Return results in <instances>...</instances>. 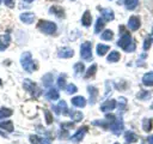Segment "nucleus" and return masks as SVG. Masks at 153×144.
Segmentation results:
<instances>
[{
    "label": "nucleus",
    "mask_w": 153,
    "mask_h": 144,
    "mask_svg": "<svg viewBox=\"0 0 153 144\" xmlns=\"http://www.w3.org/2000/svg\"><path fill=\"white\" fill-rule=\"evenodd\" d=\"M0 4H1V0H0Z\"/></svg>",
    "instance_id": "3c124183"
},
{
    "label": "nucleus",
    "mask_w": 153,
    "mask_h": 144,
    "mask_svg": "<svg viewBox=\"0 0 153 144\" xmlns=\"http://www.w3.org/2000/svg\"><path fill=\"white\" fill-rule=\"evenodd\" d=\"M20 64L23 66V68L26 72H33L37 70V64L32 60V55L29 52H25L22 54L20 56Z\"/></svg>",
    "instance_id": "f03ea898"
},
{
    "label": "nucleus",
    "mask_w": 153,
    "mask_h": 144,
    "mask_svg": "<svg viewBox=\"0 0 153 144\" xmlns=\"http://www.w3.org/2000/svg\"><path fill=\"white\" fill-rule=\"evenodd\" d=\"M37 29L45 35H53L56 31V24L54 22H50V20L41 19L37 24Z\"/></svg>",
    "instance_id": "7ed1b4c3"
},
{
    "label": "nucleus",
    "mask_w": 153,
    "mask_h": 144,
    "mask_svg": "<svg viewBox=\"0 0 153 144\" xmlns=\"http://www.w3.org/2000/svg\"><path fill=\"white\" fill-rule=\"evenodd\" d=\"M67 88H66V91L68 92V94H74L75 91H76V86L74 85V84H69V85H66Z\"/></svg>",
    "instance_id": "58836bf2"
},
{
    "label": "nucleus",
    "mask_w": 153,
    "mask_h": 144,
    "mask_svg": "<svg viewBox=\"0 0 153 144\" xmlns=\"http://www.w3.org/2000/svg\"><path fill=\"white\" fill-rule=\"evenodd\" d=\"M114 144H120V143H114Z\"/></svg>",
    "instance_id": "09e8293b"
},
{
    "label": "nucleus",
    "mask_w": 153,
    "mask_h": 144,
    "mask_svg": "<svg viewBox=\"0 0 153 144\" xmlns=\"http://www.w3.org/2000/svg\"><path fill=\"white\" fill-rule=\"evenodd\" d=\"M120 58H121V55H120V53L118 52H116V50H114V52H111L109 55H108V61L109 62H116V61H118L120 60Z\"/></svg>",
    "instance_id": "b1692460"
},
{
    "label": "nucleus",
    "mask_w": 153,
    "mask_h": 144,
    "mask_svg": "<svg viewBox=\"0 0 153 144\" xmlns=\"http://www.w3.org/2000/svg\"><path fill=\"white\" fill-rule=\"evenodd\" d=\"M153 121H152V119H143V121H142V128H143V131H146V132H149L151 130H152V127H153Z\"/></svg>",
    "instance_id": "393cba45"
},
{
    "label": "nucleus",
    "mask_w": 153,
    "mask_h": 144,
    "mask_svg": "<svg viewBox=\"0 0 153 144\" xmlns=\"http://www.w3.org/2000/svg\"><path fill=\"white\" fill-rule=\"evenodd\" d=\"M93 125L102 126V127H104V128H108V127H109V122L103 121V120H97V121H93Z\"/></svg>",
    "instance_id": "4c0bfd02"
},
{
    "label": "nucleus",
    "mask_w": 153,
    "mask_h": 144,
    "mask_svg": "<svg viewBox=\"0 0 153 144\" xmlns=\"http://www.w3.org/2000/svg\"><path fill=\"white\" fill-rule=\"evenodd\" d=\"M72 103H73L75 107L82 108V107H85V104H86V100H85L82 96H75V97L72 98Z\"/></svg>",
    "instance_id": "dca6fc26"
},
{
    "label": "nucleus",
    "mask_w": 153,
    "mask_h": 144,
    "mask_svg": "<svg viewBox=\"0 0 153 144\" xmlns=\"http://www.w3.org/2000/svg\"><path fill=\"white\" fill-rule=\"evenodd\" d=\"M120 32H121V37L120 40L117 41V46H120L123 50L130 53V52H134L135 48H136V43L134 42V40L131 38L130 34L124 30L123 26H120Z\"/></svg>",
    "instance_id": "f257e3e1"
},
{
    "label": "nucleus",
    "mask_w": 153,
    "mask_h": 144,
    "mask_svg": "<svg viewBox=\"0 0 153 144\" xmlns=\"http://www.w3.org/2000/svg\"><path fill=\"white\" fill-rule=\"evenodd\" d=\"M152 109H153V104H152Z\"/></svg>",
    "instance_id": "8fccbe9b"
},
{
    "label": "nucleus",
    "mask_w": 153,
    "mask_h": 144,
    "mask_svg": "<svg viewBox=\"0 0 153 144\" xmlns=\"http://www.w3.org/2000/svg\"><path fill=\"white\" fill-rule=\"evenodd\" d=\"M87 91H88V94H90V103L93 104V103L96 102V100H97L98 90H97V88H94V86H92V85H88V86H87Z\"/></svg>",
    "instance_id": "ddd939ff"
},
{
    "label": "nucleus",
    "mask_w": 153,
    "mask_h": 144,
    "mask_svg": "<svg viewBox=\"0 0 153 144\" xmlns=\"http://www.w3.org/2000/svg\"><path fill=\"white\" fill-rule=\"evenodd\" d=\"M10 115H12V109L6 108V107H2V108L0 109V119L7 118V116H10Z\"/></svg>",
    "instance_id": "2f4dec72"
},
{
    "label": "nucleus",
    "mask_w": 153,
    "mask_h": 144,
    "mask_svg": "<svg viewBox=\"0 0 153 144\" xmlns=\"http://www.w3.org/2000/svg\"><path fill=\"white\" fill-rule=\"evenodd\" d=\"M24 1H26V2H32L33 0H24Z\"/></svg>",
    "instance_id": "a18cd8bd"
},
{
    "label": "nucleus",
    "mask_w": 153,
    "mask_h": 144,
    "mask_svg": "<svg viewBox=\"0 0 153 144\" xmlns=\"http://www.w3.org/2000/svg\"><path fill=\"white\" fill-rule=\"evenodd\" d=\"M11 42V37L8 34L0 35V50H5Z\"/></svg>",
    "instance_id": "f8f14e48"
},
{
    "label": "nucleus",
    "mask_w": 153,
    "mask_h": 144,
    "mask_svg": "<svg viewBox=\"0 0 153 144\" xmlns=\"http://www.w3.org/2000/svg\"><path fill=\"white\" fill-rule=\"evenodd\" d=\"M71 116H72V119L74 121H80L82 119V113H80V112H73Z\"/></svg>",
    "instance_id": "f704fd0d"
},
{
    "label": "nucleus",
    "mask_w": 153,
    "mask_h": 144,
    "mask_svg": "<svg viewBox=\"0 0 153 144\" xmlns=\"http://www.w3.org/2000/svg\"><path fill=\"white\" fill-rule=\"evenodd\" d=\"M30 142L32 144H50V140L48 138H38L35 134L30 136Z\"/></svg>",
    "instance_id": "2eb2a0df"
},
{
    "label": "nucleus",
    "mask_w": 153,
    "mask_h": 144,
    "mask_svg": "<svg viewBox=\"0 0 153 144\" xmlns=\"http://www.w3.org/2000/svg\"><path fill=\"white\" fill-rule=\"evenodd\" d=\"M149 96H151V92L149 91H140L137 94V98L139 100H147Z\"/></svg>",
    "instance_id": "72a5a7b5"
},
{
    "label": "nucleus",
    "mask_w": 153,
    "mask_h": 144,
    "mask_svg": "<svg viewBox=\"0 0 153 144\" xmlns=\"http://www.w3.org/2000/svg\"><path fill=\"white\" fill-rule=\"evenodd\" d=\"M124 138H126L127 143H135L137 140V136L134 132H131V131H127L124 133Z\"/></svg>",
    "instance_id": "412c9836"
},
{
    "label": "nucleus",
    "mask_w": 153,
    "mask_h": 144,
    "mask_svg": "<svg viewBox=\"0 0 153 144\" xmlns=\"http://www.w3.org/2000/svg\"><path fill=\"white\" fill-rule=\"evenodd\" d=\"M100 12H102L103 19H106V20H112V19L115 18L114 12H112V10H111V8H103V10H100Z\"/></svg>",
    "instance_id": "6ab92c4d"
},
{
    "label": "nucleus",
    "mask_w": 153,
    "mask_h": 144,
    "mask_svg": "<svg viewBox=\"0 0 153 144\" xmlns=\"http://www.w3.org/2000/svg\"><path fill=\"white\" fill-rule=\"evenodd\" d=\"M49 12H50V13H53V14H55V16H56V17H59V18H62V17L65 16L63 8H62V7H60V6H51V7H50V10H49Z\"/></svg>",
    "instance_id": "a211bd4d"
},
{
    "label": "nucleus",
    "mask_w": 153,
    "mask_h": 144,
    "mask_svg": "<svg viewBox=\"0 0 153 144\" xmlns=\"http://www.w3.org/2000/svg\"><path fill=\"white\" fill-rule=\"evenodd\" d=\"M147 140H148V143H149V144H153V134H152V136H149V137L147 138Z\"/></svg>",
    "instance_id": "c03bdc74"
},
{
    "label": "nucleus",
    "mask_w": 153,
    "mask_h": 144,
    "mask_svg": "<svg viewBox=\"0 0 153 144\" xmlns=\"http://www.w3.org/2000/svg\"><path fill=\"white\" fill-rule=\"evenodd\" d=\"M151 43H152V37L147 36V37L145 38V42H143V49H145V50L149 49V47H151Z\"/></svg>",
    "instance_id": "c9c22d12"
},
{
    "label": "nucleus",
    "mask_w": 153,
    "mask_h": 144,
    "mask_svg": "<svg viewBox=\"0 0 153 144\" xmlns=\"http://www.w3.org/2000/svg\"><path fill=\"white\" fill-rule=\"evenodd\" d=\"M109 128L111 130V132L112 133H115L116 136H118L121 132H122V130H123V122H122V119L121 118H116L114 121H111L110 124H109Z\"/></svg>",
    "instance_id": "423d86ee"
},
{
    "label": "nucleus",
    "mask_w": 153,
    "mask_h": 144,
    "mask_svg": "<svg viewBox=\"0 0 153 144\" xmlns=\"http://www.w3.org/2000/svg\"><path fill=\"white\" fill-rule=\"evenodd\" d=\"M44 114H45V121H47V124H48V125L51 124V122H53V116H51L50 112H49V110H44Z\"/></svg>",
    "instance_id": "ea45409f"
},
{
    "label": "nucleus",
    "mask_w": 153,
    "mask_h": 144,
    "mask_svg": "<svg viewBox=\"0 0 153 144\" xmlns=\"http://www.w3.org/2000/svg\"><path fill=\"white\" fill-rule=\"evenodd\" d=\"M96 71H97V65H96V64L91 65V66L88 67V70L86 71V73H85V78H91L92 76L96 74Z\"/></svg>",
    "instance_id": "cd10ccee"
},
{
    "label": "nucleus",
    "mask_w": 153,
    "mask_h": 144,
    "mask_svg": "<svg viewBox=\"0 0 153 144\" xmlns=\"http://www.w3.org/2000/svg\"><path fill=\"white\" fill-rule=\"evenodd\" d=\"M139 4V0H124V5L127 10H134Z\"/></svg>",
    "instance_id": "c756f323"
},
{
    "label": "nucleus",
    "mask_w": 153,
    "mask_h": 144,
    "mask_svg": "<svg viewBox=\"0 0 153 144\" xmlns=\"http://www.w3.org/2000/svg\"><path fill=\"white\" fill-rule=\"evenodd\" d=\"M80 55L84 60H92V49H91V42H84L80 47Z\"/></svg>",
    "instance_id": "39448f33"
},
{
    "label": "nucleus",
    "mask_w": 153,
    "mask_h": 144,
    "mask_svg": "<svg viewBox=\"0 0 153 144\" xmlns=\"http://www.w3.org/2000/svg\"><path fill=\"white\" fill-rule=\"evenodd\" d=\"M140 18L137 17V16H131L130 18H129V20H128V28L130 29V30H133V31H135V30H137L139 28H140Z\"/></svg>",
    "instance_id": "6e6552de"
},
{
    "label": "nucleus",
    "mask_w": 153,
    "mask_h": 144,
    "mask_svg": "<svg viewBox=\"0 0 153 144\" xmlns=\"http://www.w3.org/2000/svg\"><path fill=\"white\" fill-rule=\"evenodd\" d=\"M57 55H59L60 58H62V59L72 58V56L74 55V50H73L72 48H68V47H62V48H60Z\"/></svg>",
    "instance_id": "1a4fd4ad"
},
{
    "label": "nucleus",
    "mask_w": 153,
    "mask_h": 144,
    "mask_svg": "<svg viewBox=\"0 0 153 144\" xmlns=\"http://www.w3.org/2000/svg\"><path fill=\"white\" fill-rule=\"evenodd\" d=\"M62 127H63V128H72V127H73V124H72V122H69V124L65 122V124H62Z\"/></svg>",
    "instance_id": "37998d69"
},
{
    "label": "nucleus",
    "mask_w": 153,
    "mask_h": 144,
    "mask_svg": "<svg viewBox=\"0 0 153 144\" xmlns=\"http://www.w3.org/2000/svg\"><path fill=\"white\" fill-rule=\"evenodd\" d=\"M59 91L56 90V89H54V88H51L48 92H47V98L48 100H57L59 98Z\"/></svg>",
    "instance_id": "a878e982"
},
{
    "label": "nucleus",
    "mask_w": 153,
    "mask_h": 144,
    "mask_svg": "<svg viewBox=\"0 0 153 144\" xmlns=\"http://www.w3.org/2000/svg\"><path fill=\"white\" fill-rule=\"evenodd\" d=\"M0 127L2 130L8 131V132H12L13 131V124H12V121H2V122H0Z\"/></svg>",
    "instance_id": "c85d7f7f"
},
{
    "label": "nucleus",
    "mask_w": 153,
    "mask_h": 144,
    "mask_svg": "<svg viewBox=\"0 0 153 144\" xmlns=\"http://www.w3.org/2000/svg\"><path fill=\"white\" fill-rule=\"evenodd\" d=\"M116 106H117V102L115 100H109V101H105L104 103H102L100 110L102 112H110V110L115 109Z\"/></svg>",
    "instance_id": "9d476101"
},
{
    "label": "nucleus",
    "mask_w": 153,
    "mask_h": 144,
    "mask_svg": "<svg viewBox=\"0 0 153 144\" xmlns=\"http://www.w3.org/2000/svg\"><path fill=\"white\" fill-rule=\"evenodd\" d=\"M53 109L55 110L56 114H68V108H67V104L65 101H60L59 104H55L53 106Z\"/></svg>",
    "instance_id": "9b49d317"
},
{
    "label": "nucleus",
    "mask_w": 153,
    "mask_h": 144,
    "mask_svg": "<svg viewBox=\"0 0 153 144\" xmlns=\"http://www.w3.org/2000/svg\"><path fill=\"white\" fill-rule=\"evenodd\" d=\"M24 89L25 90H27L33 97H38L39 95H41V89L37 86V84L36 83H33L32 80H30V79H25L24 80Z\"/></svg>",
    "instance_id": "20e7f679"
},
{
    "label": "nucleus",
    "mask_w": 153,
    "mask_h": 144,
    "mask_svg": "<svg viewBox=\"0 0 153 144\" xmlns=\"http://www.w3.org/2000/svg\"><path fill=\"white\" fill-rule=\"evenodd\" d=\"M20 20L25 24H31L35 20V14L31 12H26V13H22L20 14Z\"/></svg>",
    "instance_id": "4468645a"
},
{
    "label": "nucleus",
    "mask_w": 153,
    "mask_h": 144,
    "mask_svg": "<svg viewBox=\"0 0 153 144\" xmlns=\"http://www.w3.org/2000/svg\"><path fill=\"white\" fill-rule=\"evenodd\" d=\"M4 2H5V5L7 7H13L14 6V1L13 0H4Z\"/></svg>",
    "instance_id": "79ce46f5"
},
{
    "label": "nucleus",
    "mask_w": 153,
    "mask_h": 144,
    "mask_svg": "<svg viewBox=\"0 0 153 144\" xmlns=\"http://www.w3.org/2000/svg\"><path fill=\"white\" fill-rule=\"evenodd\" d=\"M104 26H105V22H104V19H103V18H98V19H97V22H96L94 32H96V34L100 32V31H102V29H104Z\"/></svg>",
    "instance_id": "5701e85b"
},
{
    "label": "nucleus",
    "mask_w": 153,
    "mask_h": 144,
    "mask_svg": "<svg viewBox=\"0 0 153 144\" xmlns=\"http://www.w3.org/2000/svg\"><path fill=\"white\" fill-rule=\"evenodd\" d=\"M109 49H110V47L106 46V44H102V43L97 44V54L100 55V56H102V55H105Z\"/></svg>",
    "instance_id": "4be33fe9"
},
{
    "label": "nucleus",
    "mask_w": 153,
    "mask_h": 144,
    "mask_svg": "<svg viewBox=\"0 0 153 144\" xmlns=\"http://www.w3.org/2000/svg\"><path fill=\"white\" fill-rule=\"evenodd\" d=\"M74 71H75L76 73H81V72L84 71V64H82V62H76V64L74 65Z\"/></svg>",
    "instance_id": "e433bc0d"
},
{
    "label": "nucleus",
    "mask_w": 153,
    "mask_h": 144,
    "mask_svg": "<svg viewBox=\"0 0 153 144\" xmlns=\"http://www.w3.org/2000/svg\"><path fill=\"white\" fill-rule=\"evenodd\" d=\"M100 38L104 40V41H111V40L114 38V32H112L111 30L106 29V30L100 35Z\"/></svg>",
    "instance_id": "bb28decb"
},
{
    "label": "nucleus",
    "mask_w": 153,
    "mask_h": 144,
    "mask_svg": "<svg viewBox=\"0 0 153 144\" xmlns=\"http://www.w3.org/2000/svg\"><path fill=\"white\" fill-rule=\"evenodd\" d=\"M42 82H43L44 86H51V83H53V76H51L50 73L44 74V77L42 78Z\"/></svg>",
    "instance_id": "7c9ffc66"
},
{
    "label": "nucleus",
    "mask_w": 153,
    "mask_h": 144,
    "mask_svg": "<svg viewBox=\"0 0 153 144\" xmlns=\"http://www.w3.org/2000/svg\"><path fill=\"white\" fill-rule=\"evenodd\" d=\"M142 83H143L145 85H147V86L153 85V71H152V72H147V73L143 74V77H142Z\"/></svg>",
    "instance_id": "f3484780"
},
{
    "label": "nucleus",
    "mask_w": 153,
    "mask_h": 144,
    "mask_svg": "<svg viewBox=\"0 0 153 144\" xmlns=\"http://www.w3.org/2000/svg\"><path fill=\"white\" fill-rule=\"evenodd\" d=\"M57 86L60 89H65L66 88V77H65V74H61L57 78Z\"/></svg>",
    "instance_id": "473e14b6"
},
{
    "label": "nucleus",
    "mask_w": 153,
    "mask_h": 144,
    "mask_svg": "<svg viewBox=\"0 0 153 144\" xmlns=\"http://www.w3.org/2000/svg\"><path fill=\"white\" fill-rule=\"evenodd\" d=\"M126 104H127V101H126V98L121 97V98H120V109H121V110H122V109H124Z\"/></svg>",
    "instance_id": "a19ab883"
},
{
    "label": "nucleus",
    "mask_w": 153,
    "mask_h": 144,
    "mask_svg": "<svg viewBox=\"0 0 153 144\" xmlns=\"http://www.w3.org/2000/svg\"><path fill=\"white\" fill-rule=\"evenodd\" d=\"M91 22H92V17H91V13L88 11H85L82 17H81V23L84 26H90L91 25Z\"/></svg>",
    "instance_id": "aec40b11"
},
{
    "label": "nucleus",
    "mask_w": 153,
    "mask_h": 144,
    "mask_svg": "<svg viewBox=\"0 0 153 144\" xmlns=\"http://www.w3.org/2000/svg\"><path fill=\"white\" fill-rule=\"evenodd\" d=\"M1 84H2V82H1V79H0V85H1Z\"/></svg>",
    "instance_id": "49530a36"
},
{
    "label": "nucleus",
    "mask_w": 153,
    "mask_h": 144,
    "mask_svg": "<svg viewBox=\"0 0 153 144\" xmlns=\"http://www.w3.org/2000/svg\"><path fill=\"white\" fill-rule=\"evenodd\" d=\"M152 37H153V30H152ZM152 40H153V38H152Z\"/></svg>",
    "instance_id": "de8ad7c7"
},
{
    "label": "nucleus",
    "mask_w": 153,
    "mask_h": 144,
    "mask_svg": "<svg viewBox=\"0 0 153 144\" xmlns=\"http://www.w3.org/2000/svg\"><path fill=\"white\" fill-rule=\"evenodd\" d=\"M87 130H88V128H87L86 126L80 127V128H79V130H78V131H76V132L71 137V140H72V142H80V140L84 138V136L86 134Z\"/></svg>",
    "instance_id": "0eeeda50"
}]
</instances>
